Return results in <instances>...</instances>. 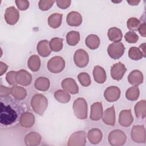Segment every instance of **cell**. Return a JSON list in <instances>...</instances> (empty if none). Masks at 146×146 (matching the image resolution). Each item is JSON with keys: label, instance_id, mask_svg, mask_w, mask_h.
<instances>
[{"label": "cell", "instance_id": "obj_23", "mask_svg": "<svg viewBox=\"0 0 146 146\" xmlns=\"http://www.w3.org/2000/svg\"><path fill=\"white\" fill-rule=\"evenodd\" d=\"M37 51L39 55L42 57L48 56L51 52L49 42L47 40H42L38 42L37 44Z\"/></svg>", "mask_w": 146, "mask_h": 146}, {"label": "cell", "instance_id": "obj_1", "mask_svg": "<svg viewBox=\"0 0 146 146\" xmlns=\"http://www.w3.org/2000/svg\"><path fill=\"white\" fill-rule=\"evenodd\" d=\"M48 106L47 99L40 94H35L31 100V106L34 111L39 115H42Z\"/></svg>", "mask_w": 146, "mask_h": 146}, {"label": "cell", "instance_id": "obj_8", "mask_svg": "<svg viewBox=\"0 0 146 146\" xmlns=\"http://www.w3.org/2000/svg\"><path fill=\"white\" fill-rule=\"evenodd\" d=\"M86 143V133L84 131L74 132L70 137L67 145L68 146H84Z\"/></svg>", "mask_w": 146, "mask_h": 146}, {"label": "cell", "instance_id": "obj_26", "mask_svg": "<svg viewBox=\"0 0 146 146\" xmlns=\"http://www.w3.org/2000/svg\"><path fill=\"white\" fill-rule=\"evenodd\" d=\"M50 86V82L48 78L46 77L38 78L34 83L35 88L40 91H46L48 90Z\"/></svg>", "mask_w": 146, "mask_h": 146}, {"label": "cell", "instance_id": "obj_35", "mask_svg": "<svg viewBox=\"0 0 146 146\" xmlns=\"http://www.w3.org/2000/svg\"><path fill=\"white\" fill-rule=\"evenodd\" d=\"M63 39L60 38L55 37L52 38L49 42L50 47L51 50L55 52L60 51L63 48Z\"/></svg>", "mask_w": 146, "mask_h": 146}, {"label": "cell", "instance_id": "obj_39", "mask_svg": "<svg viewBox=\"0 0 146 146\" xmlns=\"http://www.w3.org/2000/svg\"><path fill=\"white\" fill-rule=\"evenodd\" d=\"M124 38L128 43H136L138 40L139 36L135 32L130 31L125 34Z\"/></svg>", "mask_w": 146, "mask_h": 146}, {"label": "cell", "instance_id": "obj_27", "mask_svg": "<svg viewBox=\"0 0 146 146\" xmlns=\"http://www.w3.org/2000/svg\"><path fill=\"white\" fill-rule=\"evenodd\" d=\"M11 89V94L17 100H21L24 99L27 95V91L25 88L17 85L13 86Z\"/></svg>", "mask_w": 146, "mask_h": 146}, {"label": "cell", "instance_id": "obj_43", "mask_svg": "<svg viewBox=\"0 0 146 146\" xmlns=\"http://www.w3.org/2000/svg\"><path fill=\"white\" fill-rule=\"evenodd\" d=\"M56 2L57 6L59 8L62 9H66L70 6L71 1L70 0H57Z\"/></svg>", "mask_w": 146, "mask_h": 146}, {"label": "cell", "instance_id": "obj_10", "mask_svg": "<svg viewBox=\"0 0 146 146\" xmlns=\"http://www.w3.org/2000/svg\"><path fill=\"white\" fill-rule=\"evenodd\" d=\"M4 17L7 24L14 25L19 20V13L14 6H10L6 9Z\"/></svg>", "mask_w": 146, "mask_h": 146}, {"label": "cell", "instance_id": "obj_36", "mask_svg": "<svg viewBox=\"0 0 146 146\" xmlns=\"http://www.w3.org/2000/svg\"><path fill=\"white\" fill-rule=\"evenodd\" d=\"M128 56L133 60H139L144 57L140 49L136 47H131L129 48L128 51Z\"/></svg>", "mask_w": 146, "mask_h": 146}, {"label": "cell", "instance_id": "obj_17", "mask_svg": "<svg viewBox=\"0 0 146 146\" xmlns=\"http://www.w3.org/2000/svg\"><path fill=\"white\" fill-rule=\"evenodd\" d=\"M102 120L104 123L109 125L115 124V111L114 106L107 108L103 113Z\"/></svg>", "mask_w": 146, "mask_h": 146}, {"label": "cell", "instance_id": "obj_32", "mask_svg": "<svg viewBox=\"0 0 146 146\" xmlns=\"http://www.w3.org/2000/svg\"><path fill=\"white\" fill-rule=\"evenodd\" d=\"M80 40V34L76 31H71L66 35V41L67 44L71 46L76 45Z\"/></svg>", "mask_w": 146, "mask_h": 146}, {"label": "cell", "instance_id": "obj_18", "mask_svg": "<svg viewBox=\"0 0 146 146\" xmlns=\"http://www.w3.org/2000/svg\"><path fill=\"white\" fill-rule=\"evenodd\" d=\"M66 21L67 24L70 26H79L82 22V17L79 13L72 11L67 14Z\"/></svg>", "mask_w": 146, "mask_h": 146}, {"label": "cell", "instance_id": "obj_47", "mask_svg": "<svg viewBox=\"0 0 146 146\" xmlns=\"http://www.w3.org/2000/svg\"><path fill=\"white\" fill-rule=\"evenodd\" d=\"M139 48L141 50V51L142 52V53L144 55V57H145V56H146L145 55V43H144L140 44L139 46Z\"/></svg>", "mask_w": 146, "mask_h": 146}, {"label": "cell", "instance_id": "obj_30", "mask_svg": "<svg viewBox=\"0 0 146 146\" xmlns=\"http://www.w3.org/2000/svg\"><path fill=\"white\" fill-rule=\"evenodd\" d=\"M62 16L63 15L59 13H54L51 14L48 18V25L53 29L59 27L62 23Z\"/></svg>", "mask_w": 146, "mask_h": 146}, {"label": "cell", "instance_id": "obj_24", "mask_svg": "<svg viewBox=\"0 0 146 146\" xmlns=\"http://www.w3.org/2000/svg\"><path fill=\"white\" fill-rule=\"evenodd\" d=\"M103 137L102 131L98 128H92L88 131L87 133V137L90 142L93 144H97L99 143Z\"/></svg>", "mask_w": 146, "mask_h": 146}, {"label": "cell", "instance_id": "obj_6", "mask_svg": "<svg viewBox=\"0 0 146 146\" xmlns=\"http://www.w3.org/2000/svg\"><path fill=\"white\" fill-rule=\"evenodd\" d=\"M125 51L124 44L120 42H113L110 44L107 48L108 55L113 59H118L123 56Z\"/></svg>", "mask_w": 146, "mask_h": 146}, {"label": "cell", "instance_id": "obj_7", "mask_svg": "<svg viewBox=\"0 0 146 146\" xmlns=\"http://www.w3.org/2000/svg\"><path fill=\"white\" fill-rule=\"evenodd\" d=\"M131 137L133 141L137 143H144L146 139L145 129L143 125H136L131 129Z\"/></svg>", "mask_w": 146, "mask_h": 146}, {"label": "cell", "instance_id": "obj_3", "mask_svg": "<svg viewBox=\"0 0 146 146\" xmlns=\"http://www.w3.org/2000/svg\"><path fill=\"white\" fill-rule=\"evenodd\" d=\"M17 117L15 111L10 106H3L1 103V123L3 125H9L14 122Z\"/></svg>", "mask_w": 146, "mask_h": 146}, {"label": "cell", "instance_id": "obj_14", "mask_svg": "<svg viewBox=\"0 0 146 146\" xmlns=\"http://www.w3.org/2000/svg\"><path fill=\"white\" fill-rule=\"evenodd\" d=\"M63 89L71 94H76L79 92V87L75 80L71 78L63 79L61 83Z\"/></svg>", "mask_w": 146, "mask_h": 146}, {"label": "cell", "instance_id": "obj_15", "mask_svg": "<svg viewBox=\"0 0 146 146\" xmlns=\"http://www.w3.org/2000/svg\"><path fill=\"white\" fill-rule=\"evenodd\" d=\"M133 121V117L131 110H124L121 111L119 114V122L120 124L125 127H129Z\"/></svg>", "mask_w": 146, "mask_h": 146}, {"label": "cell", "instance_id": "obj_40", "mask_svg": "<svg viewBox=\"0 0 146 146\" xmlns=\"http://www.w3.org/2000/svg\"><path fill=\"white\" fill-rule=\"evenodd\" d=\"M17 71H10L6 74V80L7 82L11 86H14L17 84L16 81V74Z\"/></svg>", "mask_w": 146, "mask_h": 146}, {"label": "cell", "instance_id": "obj_38", "mask_svg": "<svg viewBox=\"0 0 146 146\" xmlns=\"http://www.w3.org/2000/svg\"><path fill=\"white\" fill-rule=\"evenodd\" d=\"M140 25V21L135 17H131L129 18L127 22V28L132 31L137 30Z\"/></svg>", "mask_w": 146, "mask_h": 146}, {"label": "cell", "instance_id": "obj_19", "mask_svg": "<svg viewBox=\"0 0 146 146\" xmlns=\"http://www.w3.org/2000/svg\"><path fill=\"white\" fill-rule=\"evenodd\" d=\"M42 140L41 135L36 132H31L25 137V142L27 146L38 145Z\"/></svg>", "mask_w": 146, "mask_h": 146}, {"label": "cell", "instance_id": "obj_21", "mask_svg": "<svg viewBox=\"0 0 146 146\" xmlns=\"http://www.w3.org/2000/svg\"><path fill=\"white\" fill-rule=\"evenodd\" d=\"M19 123L23 127L30 128L35 123V117L31 112H24L20 117Z\"/></svg>", "mask_w": 146, "mask_h": 146}, {"label": "cell", "instance_id": "obj_48", "mask_svg": "<svg viewBox=\"0 0 146 146\" xmlns=\"http://www.w3.org/2000/svg\"><path fill=\"white\" fill-rule=\"evenodd\" d=\"M140 2V1H127V2L130 5H137L138 3Z\"/></svg>", "mask_w": 146, "mask_h": 146}, {"label": "cell", "instance_id": "obj_5", "mask_svg": "<svg viewBox=\"0 0 146 146\" xmlns=\"http://www.w3.org/2000/svg\"><path fill=\"white\" fill-rule=\"evenodd\" d=\"M65 67L64 59L59 56L51 58L47 62V68L52 73L58 74L62 72Z\"/></svg>", "mask_w": 146, "mask_h": 146}, {"label": "cell", "instance_id": "obj_42", "mask_svg": "<svg viewBox=\"0 0 146 146\" xmlns=\"http://www.w3.org/2000/svg\"><path fill=\"white\" fill-rule=\"evenodd\" d=\"M15 2L18 9L21 11L26 10L29 7V2L26 0H16Z\"/></svg>", "mask_w": 146, "mask_h": 146}, {"label": "cell", "instance_id": "obj_4", "mask_svg": "<svg viewBox=\"0 0 146 146\" xmlns=\"http://www.w3.org/2000/svg\"><path fill=\"white\" fill-rule=\"evenodd\" d=\"M127 140V136L125 133L120 129L112 131L108 135V140L112 146H121L124 145Z\"/></svg>", "mask_w": 146, "mask_h": 146}, {"label": "cell", "instance_id": "obj_13", "mask_svg": "<svg viewBox=\"0 0 146 146\" xmlns=\"http://www.w3.org/2000/svg\"><path fill=\"white\" fill-rule=\"evenodd\" d=\"M16 81L17 84L23 86H27L31 83L32 75L25 70H20L17 72Z\"/></svg>", "mask_w": 146, "mask_h": 146}, {"label": "cell", "instance_id": "obj_9", "mask_svg": "<svg viewBox=\"0 0 146 146\" xmlns=\"http://www.w3.org/2000/svg\"><path fill=\"white\" fill-rule=\"evenodd\" d=\"M74 60L77 67L80 68L85 67L89 62L88 54L84 50L78 49L74 53Z\"/></svg>", "mask_w": 146, "mask_h": 146}, {"label": "cell", "instance_id": "obj_37", "mask_svg": "<svg viewBox=\"0 0 146 146\" xmlns=\"http://www.w3.org/2000/svg\"><path fill=\"white\" fill-rule=\"evenodd\" d=\"M78 79L80 84L83 87H88L91 83V78L87 72H80L78 75Z\"/></svg>", "mask_w": 146, "mask_h": 146}, {"label": "cell", "instance_id": "obj_12", "mask_svg": "<svg viewBox=\"0 0 146 146\" xmlns=\"http://www.w3.org/2000/svg\"><path fill=\"white\" fill-rule=\"evenodd\" d=\"M121 91L116 86H110L106 88L104 92V96L107 101L113 102L117 100L120 96Z\"/></svg>", "mask_w": 146, "mask_h": 146}, {"label": "cell", "instance_id": "obj_44", "mask_svg": "<svg viewBox=\"0 0 146 146\" xmlns=\"http://www.w3.org/2000/svg\"><path fill=\"white\" fill-rule=\"evenodd\" d=\"M10 94H11V89L10 88H8L5 86H1L0 90V95L1 97H7Z\"/></svg>", "mask_w": 146, "mask_h": 146}, {"label": "cell", "instance_id": "obj_33", "mask_svg": "<svg viewBox=\"0 0 146 146\" xmlns=\"http://www.w3.org/2000/svg\"><path fill=\"white\" fill-rule=\"evenodd\" d=\"M54 98L55 99L62 103H67L69 102L71 96L68 92L64 90H58L54 93Z\"/></svg>", "mask_w": 146, "mask_h": 146}, {"label": "cell", "instance_id": "obj_34", "mask_svg": "<svg viewBox=\"0 0 146 146\" xmlns=\"http://www.w3.org/2000/svg\"><path fill=\"white\" fill-rule=\"evenodd\" d=\"M140 91L137 86H132L129 88L125 92L126 98L130 101L136 100L139 96Z\"/></svg>", "mask_w": 146, "mask_h": 146}, {"label": "cell", "instance_id": "obj_22", "mask_svg": "<svg viewBox=\"0 0 146 146\" xmlns=\"http://www.w3.org/2000/svg\"><path fill=\"white\" fill-rule=\"evenodd\" d=\"M93 76L95 81L99 84L105 82L107 78L105 70L100 66H95L93 70Z\"/></svg>", "mask_w": 146, "mask_h": 146}, {"label": "cell", "instance_id": "obj_41", "mask_svg": "<svg viewBox=\"0 0 146 146\" xmlns=\"http://www.w3.org/2000/svg\"><path fill=\"white\" fill-rule=\"evenodd\" d=\"M54 1H46V0H41L39 1L38 6L39 8L42 11H47L49 9H50L53 5Z\"/></svg>", "mask_w": 146, "mask_h": 146}, {"label": "cell", "instance_id": "obj_16", "mask_svg": "<svg viewBox=\"0 0 146 146\" xmlns=\"http://www.w3.org/2000/svg\"><path fill=\"white\" fill-rule=\"evenodd\" d=\"M103 111L102 102H95L91 106L90 119L94 121L99 120L103 116Z\"/></svg>", "mask_w": 146, "mask_h": 146}, {"label": "cell", "instance_id": "obj_25", "mask_svg": "<svg viewBox=\"0 0 146 146\" xmlns=\"http://www.w3.org/2000/svg\"><path fill=\"white\" fill-rule=\"evenodd\" d=\"M107 35L109 40L113 42H119L121 41L123 38V34L121 30L116 27L109 29Z\"/></svg>", "mask_w": 146, "mask_h": 146}, {"label": "cell", "instance_id": "obj_31", "mask_svg": "<svg viewBox=\"0 0 146 146\" xmlns=\"http://www.w3.org/2000/svg\"><path fill=\"white\" fill-rule=\"evenodd\" d=\"M29 68L34 72L38 71L40 67V59L36 55H31L27 62Z\"/></svg>", "mask_w": 146, "mask_h": 146}, {"label": "cell", "instance_id": "obj_29", "mask_svg": "<svg viewBox=\"0 0 146 146\" xmlns=\"http://www.w3.org/2000/svg\"><path fill=\"white\" fill-rule=\"evenodd\" d=\"M85 43L90 49L95 50L99 47L100 45V39L98 35L90 34L86 37Z\"/></svg>", "mask_w": 146, "mask_h": 146}, {"label": "cell", "instance_id": "obj_20", "mask_svg": "<svg viewBox=\"0 0 146 146\" xmlns=\"http://www.w3.org/2000/svg\"><path fill=\"white\" fill-rule=\"evenodd\" d=\"M128 81L131 84L135 86L140 85L143 82V73L138 70L132 71L128 76Z\"/></svg>", "mask_w": 146, "mask_h": 146}, {"label": "cell", "instance_id": "obj_11", "mask_svg": "<svg viewBox=\"0 0 146 146\" xmlns=\"http://www.w3.org/2000/svg\"><path fill=\"white\" fill-rule=\"evenodd\" d=\"M127 71V68L124 64L120 62L114 64L111 68V76L112 78L116 80H120Z\"/></svg>", "mask_w": 146, "mask_h": 146}, {"label": "cell", "instance_id": "obj_2", "mask_svg": "<svg viewBox=\"0 0 146 146\" xmlns=\"http://www.w3.org/2000/svg\"><path fill=\"white\" fill-rule=\"evenodd\" d=\"M72 108L76 117L79 119L87 117V103L83 98H78L74 100Z\"/></svg>", "mask_w": 146, "mask_h": 146}, {"label": "cell", "instance_id": "obj_28", "mask_svg": "<svg viewBox=\"0 0 146 146\" xmlns=\"http://www.w3.org/2000/svg\"><path fill=\"white\" fill-rule=\"evenodd\" d=\"M135 113L139 119H144L146 115V102L145 100L138 102L135 106Z\"/></svg>", "mask_w": 146, "mask_h": 146}, {"label": "cell", "instance_id": "obj_46", "mask_svg": "<svg viewBox=\"0 0 146 146\" xmlns=\"http://www.w3.org/2000/svg\"><path fill=\"white\" fill-rule=\"evenodd\" d=\"M7 68H8V66L6 63L2 62H0V75L1 76L3 75L4 73L6 72Z\"/></svg>", "mask_w": 146, "mask_h": 146}, {"label": "cell", "instance_id": "obj_45", "mask_svg": "<svg viewBox=\"0 0 146 146\" xmlns=\"http://www.w3.org/2000/svg\"><path fill=\"white\" fill-rule=\"evenodd\" d=\"M146 24L145 23H143L140 25L139 26L137 30L139 32L140 34L143 37H145L146 36Z\"/></svg>", "mask_w": 146, "mask_h": 146}]
</instances>
